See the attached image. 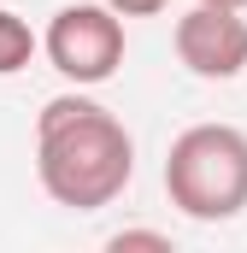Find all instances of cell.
<instances>
[{
	"mask_svg": "<svg viewBox=\"0 0 247 253\" xmlns=\"http://www.w3.org/2000/svg\"><path fill=\"white\" fill-rule=\"evenodd\" d=\"M36 177L59 206L100 212L135 177V141L100 100L59 94L36 118Z\"/></svg>",
	"mask_w": 247,
	"mask_h": 253,
	"instance_id": "obj_1",
	"label": "cell"
},
{
	"mask_svg": "<svg viewBox=\"0 0 247 253\" xmlns=\"http://www.w3.org/2000/svg\"><path fill=\"white\" fill-rule=\"evenodd\" d=\"M165 194L194 224H230L247 212V135L236 124H194L165 153Z\"/></svg>",
	"mask_w": 247,
	"mask_h": 253,
	"instance_id": "obj_2",
	"label": "cell"
},
{
	"mask_svg": "<svg viewBox=\"0 0 247 253\" xmlns=\"http://www.w3.org/2000/svg\"><path fill=\"white\" fill-rule=\"evenodd\" d=\"M41 47H47V59H53V71L65 83L94 88V83H106L124 65V18L112 6H100V0L59 6L47 36H41Z\"/></svg>",
	"mask_w": 247,
	"mask_h": 253,
	"instance_id": "obj_3",
	"label": "cell"
},
{
	"mask_svg": "<svg viewBox=\"0 0 247 253\" xmlns=\"http://www.w3.org/2000/svg\"><path fill=\"white\" fill-rule=\"evenodd\" d=\"M171 42H177V59L206 83H230L247 71V18L236 6H200L194 0V12L177 18Z\"/></svg>",
	"mask_w": 247,
	"mask_h": 253,
	"instance_id": "obj_4",
	"label": "cell"
},
{
	"mask_svg": "<svg viewBox=\"0 0 247 253\" xmlns=\"http://www.w3.org/2000/svg\"><path fill=\"white\" fill-rule=\"evenodd\" d=\"M36 47H41L36 30H30L18 12H0V77H18L24 65L36 59Z\"/></svg>",
	"mask_w": 247,
	"mask_h": 253,
	"instance_id": "obj_5",
	"label": "cell"
},
{
	"mask_svg": "<svg viewBox=\"0 0 247 253\" xmlns=\"http://www.w3.org/2000/svg\"><path fill=\"white\" fill-rule=\"evenodd\" d=\"M112 248H159V253H165V248H171V242H165V236H159V230H118V236H112Z\"/></svg>",
	"mask_w": 247,
	"mask_h": 253,
	"instance_id": "obj_6",
	"label": "cell"
},
{
	"mask_svg": "<svg viewBox=\"0 0 247 253\" xmlns=\"http://www.w3.org/2000/svg\"><path fill=\"white\" fill-rule=\"evenodd\" d=\"M100 6H112L118 18H153V12H165V0H100Z\"/></svg>",
	"mask_w": 247,
	"mask_h": 253,
	"instance_id": "obj_7",
	"label": "cell"
},
{
	"mask_svg": "<svg viewBox=\"0 0 247 253\" xmlns=\"http://www.w3.org/2000/svg\"><path fill=\"white\" fill-rule=\"evenodd\" d=\"M200 6H236V12H242V6H247V0H200Z\"/></svg>",
	"mask_w": 247,
	"mask_h": 253,
	"instance_id": "obj_8",
	"label": "cell"
}]
</instances>
